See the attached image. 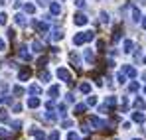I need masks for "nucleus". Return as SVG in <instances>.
Listing matches in <instances>:
<instances>
[{
	"mask_svg": "<svg viewBox=\"0 0 146 140\" xmlns=\"http://www.w3.org/2000/svg\"><path fill=\"white\" fill-rule=\"evenodd\" d=\"M89 122H91L95 128H101V130H105V128L109 126V124H107L103 118H99V117H89Z\"/></svg>",
	"mask_w": 146,
	"mask_h": 140,
	"instance_id": "1",
	"label": "nucleus"
},
{
	"mask_svg": "<svg viewBox=\"0 0 146 140\" xmlns=\"http://www.w3.org/2000/svg\"><path fill=\"white\" fill-rule=\"evenodd\" d=\"M57 77H59L61 81H65V83H69V81H71V73L65 69V67H59V69H57Z\"/></svg>",
	"mask_w": 146,
	"mask_h": 140,
	"instance_id": "2",
	"label": "nucleus"
},
{
	"mask_svg": "<svg viewBox=\"0 0 146 140\" xmlns=\"http://www.w3.org/2000/svg\"><path fill=\"white\" fill-rule=\"evenodd\" d=\"M73 22L77 24V26H85V24L89 22V18H87L85 14H81V12H79V14H75V18H73Z\"/></svg>",
	"mask_w": 146,
	"mask_h": 140,
	"instance_id": "3",
	"label": "nucleus"
},
{
	"mask_svg": "<svg viewBox=\"0 0 146 140\" xmlns=\"http://www.w3.org/2000/svg\"><path fill=\"white\" fill-rule=\"evenodd\" d=\"M83 57H85L87 63H93V61H95V53H93L91 49H83Z\"/></svg>",
	"mask_w": 146,
	"mask_h": 140,
	"instance_id": "4",
	"label": "nucleus"
},
{
	"mask_svg": "<svg viewBox=\"0 0 146 140\" xmlns=\"http://www.w3.org/2000/svg\"><path fill=\"white\" fill-rule=\"evenodd\" d=\"M49 12H51L53 16H57V14H61V6H59L57 2H51V4H49Z\"/></svg>",
	"mask_w": 146,
	"mask_h": 140,
	"instance_id": "5",
	"label": "nucleus"
},
{
	"mask_svg": "<svg viewBox=\"0 0 146 140\" xmlns=\"http://www.w3.org/2000/svg\"><path fill=\"white\" fill-rule=\"evenodd\" d=\"M130 118L134 120V122H144L146 117L142 115V113H130Z\"/></svg>",
	"mask_w": 146,
	"mask_h": 140,
	"instance_id": "6",
	"label": "nucleus"
},
{
	"mask_svg": "<svg viewBox=\"0 0 146 140\" xmlns=\"http://www.w3.org/2000/svg\"><path fill=\"white\" fill-rule=\"evenodd\" d=\"M18 79H20V81H28V79H30V69L24 67V69L18 73Z\"/></svg>",
	"mask_w": 146,
	"mask_h": 140,
	"instance_id": "7",
	"label": "nucleus"
},
{
	"mask_svg": "<svg viewBox=\"0 0 146 140\" xmlns=\"http://www.w3.org/2000/svg\"><path fill=\"white\" fill-rule=\"evenodd\" d=\"M73 44H75V46H81V44H85V32H83V34H77V36L73 38Z\"/></svg>",
	"mask_w": 146,
	"mask_h": 140,
	"instance_id": "8",
	"label": "nucleus"
},
{
	"mask_svg": "<svg viewBox=\"0 0 146 140\" xmlns=\"http://www.w3.org/2000/svg\"><path fill=\"white\" fill-rule=\"evenodd\" d=\"M28 107H30V109L40 107V99H38V97H30V99H28Z\"/></svg>",
	"mask_w": 146,
	"mask_h": 140,
	"instance_id": "9",
	"label": "nucleus"
},
{
	"mask_svg": "<svg viewBox=\"0 0 146 140\" xmlns=\"http://www.w3.org/2000/svg\"><path fill=\"white\" fill-rule=\"evenodd\" d=\"M122 71H124L128 77H136V69H134L132 65H124V67H122Z\"/></svg>",
	"mask_w": 146,
	"mask_h": 140,
	"instance_id": "10",
	"label": "nucleus"
},
{
	"mask_svg": "<svg viewBox=\"0 0 146 140\" xmlns=\"http://www.w3.org/2000/svg\"><path fill=\"white\" fill-rule=\"evenodd\" d=\"M140 10L136 8V6H132V22H140Z\"/></svg>",
	"mask_w": 146,
	"mask_h": 140,
	"instance_id": "11",
	"label": "nucleus"
},
{
	"mask_svg": "<svg viewBox=\"0 0 146 140\" xmlns=\"http://www.w3.org/2000/svg\"><path fill=\"white\" fill-rule=\"evenodd\" d=\"M48 95H49V97H51V99H55V97L59 95V85H53V87H49Z\"/></svg>",
	"mask_w": 146,
	"mask_h": 140,
	"instance_id": "12",
	"label": "nucleus"
},
{
	"mask_svg": "<svg viewBox=\"0 0 146 140\" xmlns=\"http://www.w3.org/2000/svg\"><path fill=\"white\" fill-rule=\"evenodd\" d=\"M18 55H20L22 59H26V61H28V59L32 57V55H30V53L26 51V46H22V47H20V49H18Z\"/></svg>",
	"mask_w": 146,
	"mask_h": 140,
	"instance_id": "13",
	"label": "nucleus"
},
{
	"mask_svg": "<svg viewBox=\"0 0 146 140\" xmlns=\"http://www.w3.org/2000/svg\"><path fill=\"white\" fill-rule=\"evenodd\" d=\"M36 28H38V32H42V34H48V30H49V26H48V24H44V22H38V24H36Z\"/></svg>",
	"mask_w": 146,
	"mask_h": 140,
	"instance_id": "14",
	"label": "nucleus"
},
{
	"mask_svg": "<svg viewBox=\"0 0 146 140\" xmlns=\"http://www.w3.org/2000/svg\"><path fill=\"white\" fill-rule=\"evenodd\" d=\"M122 46H124V51H126V53L134 51V44H132L130 40H124V44H122Z\"/></svg>",
	"mask_w": 146,
	"mask_h": 140,
	"instance_id": "15",
	"label": "nucleus"
},
{
	"mask_svg": "<svg viewBox=\"0 0 146 140\" xmlns=\"http://www.w3.org/2000/svg\"><path fill=\"white\" fill-rule=\"evenodd\" d=\"M79 91L85 93V95H89L91 93V85H89V83H81V85H79Z\"/></svg>",
	"mask_w": 146,
	"mask_h": 140,
	"instance_id": "16",
	"label": "nucleus"
},
{
	"mask_svg": "<svg viewBox=\"0 0 146 140\" xmlns=\"http://www.w3.org/2000/svg\"><path fill=\"white\" fill-rule=\"evenodd\" d=\"M0 103H4V105H10V103H12V97H8L6 93H0Z\"/></svg>",
	"mask_w": 146,
	"mask_h": 140,
	"instance_id": "17",
	"label": "nucleus"
},
{
	"mask_svg": "<svg viewBox=\"0 0 146 140\" xmlns=\"http://www.w3.org/2000/svg\"><path fill=\"white\" fill-rule=\"evenodd\" d=\"M85 111H87V105H81V103L75 105V113H77V115H83Z\"/></svg>",
	"mask_w": 146,
	"mask_h": 140,
	"instance_id": "18",
	"label": "nucleus"
},
{
	"mask_svg": "<svg viewBox=\"0 0 146 140\" xmlns=\"http://www.w3.org/2000/svg\"><path fill=\"white\" fill-rule=\"evenodd\" d=\"M16 24H18V26H26V16L24 14H16Z\"/></svg>",
	"mask_w": 146,
	"mask_h": 140,
	"instance_id": "19",
	"label": "nucleus"
},
{
	"mask_svg": "<svg viewBox=\"0 0 146 140\" xmlns=\"http://www.w3.org/2000/svg\"><path fill=\"white\" fill-rule=\"evenodd\" d=\"M28 93H32V95H40V93H42V89H40L38 85H30V89H28Z\"/></svg>",
	"mask_w": 146,
	"mask_h": 140,
	"instance_id": "20",
	"label": "nucleus"
},
{
	"mask_svg": "<svg viewBox=\"0 0 146 140\" xmlns=\"http://www.w3.org/2000/svg\"><path fill=\"white\" fill-rule=\"evenodd\" d=\"M12 93L16 95V97H20V95H24V89H22L20 85H14V87H12Z\"/></svg>",
	"mask_w": 146,
	"mask_h": 140,
	"instance_id": "21",
	"label": "nucleus"
},
{
	"mask_svg": "<svg viewBox=\"0 0 146 140\" xmlns=\"http://www.w3.org/2000/svg\"><path fill=\"white\" fill-rule=\"evenodd\" d=\"M32 47H34V51H36V53H42V51H44V46H42L40 42H34Z\"/></svg>",
	"mask_w": 146,
	"mask_h": 140,
	"instance_id": "22",
	"label": "nucleus"
},
{
	"mask_svg": "<svg viewBox=\"0 0 146 140\" xmlns=\"http://www.w3.org/2000/svg\"><path fill=\"white\" fill-rule=\"evenodd\" d=\"M40 79H42V81H44V83H48L49 79H51V75H49L48 71H42V73H40Z\"/></svg>",
	"mask_w": 146,
	"mask_h": 140,
	"instance_id": "23",
	"label": "nucleus"
},
{
	"mask_svg": "<svg viewBox=\"0 0 146 140\" xmlns=\"http://www.w3.org/2000/svg\"><path fill=\"white\" fill-rule=\"evenodd\" d=\"M61 38H63V32H61V30H55V32H53V36H51V40H55V42H57V40H61Z\"/></svg>",
	"mask_w": 146,
	"mask_h": 140,
	"instance_id": "24",
	"label": "nucleus"
},
{
	"mask_svg": "<svg viewBox=\"0 0 146 140\" xmlns=\"http://www.w3.org/2000/svg\"><path fill=\"white\" fill-rule=\"evenodd\" d=\"M93 40H95V32H91V30L85 32V42H93Z\"/></svg>",
	"mask_w": 146,
	"mask_h": 140,
	"instance_id": "25",
	"label": "nucleus"
},
{
	"mask_svg": "<svg viewBox=\"0 0 146 140\" xmlns=\"http://www.w3.org/2000/svg\"><path fill=\"white\" fill-rule=\"evenodd\" d=\"M95 105H97V97L89 95V99H87V107H95Z\"/></svg>",
	"mask_w": 146,
	"mask_h": 140,
	"instance_id": "26",
	"label": "nucleus"
},
{
	"mask_svg": "<svg viewBox=\"0 0 146 140\" xmlns=\"http://www.w3.org/2000/svg\"><path fill=\"white\" fill-rule=\"evenodd\" d=\"M24 10H26V12H28V14H34V12H36V6L28 2V4H26V6H24Z\"/></svg>",
	"mask_w": 146,
	"mask_h": 140,
	"instance_id": "27",
	"label": "nucleus"
},
{
	"mask_svg": "<svg viewBox=\"0 0 146 140\" xmlns=\"http://www.w3.org/2000/svg\"><path fill=\"white\" fill-rule=\"evenodd\" d=\"M8 113H6V111H0V120H2V122H8Z\"/></svg>",
	"mask_w": 146,
	"mask_h": 140,
	"instance_id": "28",
	"label": "nucleus"
},
{
	"mask_svg": "<svg viewBox=\"0 0 146 140\" xmlns=\"http://www.w3.org/2000/svg\"><path fill=\"white\" fill-rule=\"evenodd\" d=\"M34 136H36V140H46V136H44V132H42L40 128L36 130V134H34Z\"/></svg>",
	"mask_w": 146,
	"mask_h": 140,
	"instance_id": "29",
	"label": "nucleus"
},
{
	"mask_svg": "<svg viewBox=\"0 0 146 140\" xmlns=\"http://www.w3.org/2000/svg\"><path fill=\"white\" fill-rule=\"evenodd\" d=\"M128 89H130V93H136V91H138V83H136V81H132Z\"/></svg>",
	"mask_w": 146,
	"mask_h": 140,
	"instance_id": "30",
	"label": "nucleus"
},
{
	"mask_svg": "<svg viewBox=\"0 0 146 140\" xmlns=\"http://www.w3.org/2000/svg\"><path fill=\"white\" fill-rule=\"evenodd\" d=\"M113 105H117V97H109L107 99V107H113Z\"/></svg>",
	"mask_w": 146,
	"mask_h": 140,
	"instance_id": "31",
	"label": "nucleus"
},
{
	"mask_svg": "<svg viewBox=\"0 0 146 140\" xmlns=\"http://www.w3.org/2000/svg\"><path fill=\"white\" fill-rule=\"evenodd\" d=\"M10 136V130H6V128H0V138H8Z\"/></svg>",
	"mask_w": 146,
	"mask_h": 140,
	"instance_id": "32",
	"label": "nucleus"
},
{
	"mask_svg": "<svg viewBox=\"0 0 146 140\" xmlns=\"http://www.w3.org/2000/svg\"><path fill=\"white\" fill-rule=\"evenodd\" d=\"M134 107H136V109H142V107H144V101H142V99H136V101H134Z\"/></svg>",
	"mask_w": 146,
	"mask_h": 140,
	"instance_id": "33",
	"label": "nucleus"
},
{
	"mask_svg": "<svg viewBox=\"0 0 146 140\" xmlns=\"http://www.w3.org/2000/svg\"><path fill=\"white\" fill-rule=\"evenodd\" d=\"M101 20H103V24H109V14L107 12H101Z\"/></svg>",
	"mask_w": 146,
	"mask_h": 140,
	"instance_id": "34",
	"label": "nucleus"
},
{
	"mask_svg": "<svg viewBox=\"0 0 146 140\" xmlns=\"http://www.w3.org/2000/svg\"><path fill=\"white\" fill-rule=\"evenodd\" d=\"M6 20H8V16H6L4 12H0V26H4V24H6Z\"/></svg>",
	"mask_w": 146,
	"mask_h": 140,
	"instance_id": "35",
	"label": "nucleus"
},
{
	"mask_svg": "<svg viewBox=\"0 0 146 140\" xmlns=\"http://www.w3.org/2000/svg\"><path fill=\"white\" fill-rule=\"evenodd\" d=\"M49 140H59V132H57V130H53V132L49 134Z\"/></svg>",
	"mask_w": 146,
	"mask_h": 140,
	"instance_id": "36",
	"label": "nucleus"
},
{
	"mask_svg": "<svg viewBox=\"0 0 146 140\" xmlns=\"http://www.w3.org/2000/svg\"><path fill=\"white\" fill-rule=\"evenodd\" d=\"M113 42H115V44H119V42H121V32L113 34Z\"/></svg>",
	"mask_w": 146,
	"mask_h": 140,
	"instance_id": "37",
	"label": "nucleus"
},
{
	"mask_svg": "<svg viewBox=\"0 0 146 140\" xmlns=\"http://www.w3.org/2000/svg\"><path fill=\"white\" fill-rule=\"evenodd\" d=\"M12 126H14V130H20V128H22V122H20V120H14Z\"/></svg>",
	"mask_w": 146,
	"mask_h": 140,
	"instance_id": "38",
	"label": "nucleus"
},
{
	"mask_svg": "<svg viewBox=\"0 0 146 140\" xmlns=\"http://www.w3.org/2000/svg\"><path fill=\"white\" fill-rule=\"evenodd\" d=\"M67 140H79V136L75 132H67Z\"/></svg>",
	"mask_w": 146,
	"mask_h": 140,
	"instance_id": "39",
	"label": "nucleus"
},
{
	"mask_svg": "<svg viewBox=\"0 0 146 140\" xmlns=\"http://www.w3.org/2000/svg\"><path fill=\"white\" fill-rule=\"evenodd\" d=\"M117 79H119V83H126V79H124V75H122V73H119V77H117Z\"/></svg>",
	"mask_w": 146,
	"mask_h": 140,
	"instance_id": "40",
	"label": "nucleus"
},
{
	"mask_svg": "<svg viewBox=\"0 0 146 140\" xmlns=\"http://www.w3.org/2000/svg\"><path fill=\"white\" fill-rule=\"evenodd\" d=\"M63 126H65V128H69V126H73V120H63Z\"/></svg>",
	"mask_w": 146,
	"mask_h": 140,
	"instance_id": "41",
	"label": "nucleus"
},
{
	"mask_svg": "<svg viewBox=\"0 0 146 140\" xmlns=\"http://www.w3.org/2000/svg\"><path fill=\"white\" fill-rule=\"evenodd\" d=\"M4 49H6V42L0 38V51H4Z\"/></svg>",
	"mask_w": 146,
	"mask_h": 140,
	"instance_id": "42",
	"label": "nucleus"
},
{
	"mask_svg": "<svg viewBox=\"0 0 146 140\" xmlns=\"http://www.w3.org/2000/svg\"><path fill=\"white\" fill-rule=\"evenodd\" d=\"M20 111H22V105L16 103V105H14V113H20Z\"/></svg>",
	"mask_w": 146,
	"mask_h": 140,
	"instance_id": "43",
	"label": "nucleus"
},
{
	"mask_svg": "<svg viewBox=\"0 0 146 140\" xmlns=\"http://www.w3.org/2000/svg\"><path fill=\"white\" fill-rule=\"evenodd\" d=\"M75 4H77V6L81 8V6H85V0H75Z\"/></svg>",
	"mask_w": 146,
	"mask_h": 140,
	"instance_id": "44",
	"label": "nucleus"
},
{
	"mask_svg": "<svg viewBox=\"0 0 146 140\" xmlns=\"http://www.w3.org/2000/svg\"><path fill=\"white\" fill-rule=\"evenodd\" d=\"M38 4H40V6H46V4H48V0H38Z\"/></svg>",
	"mask_w": 146,
	"mask_h": 140,
	"instance_id": "45",
	"label": "nucleus"
},
{
	"mask_svg": "<svg viewBox=\"0 0 146 140\" xmlns=\"http://www.w3.org/2000/svg\"><path fill=\"white\" fill-rule=\"evenodd\" d=\"M142 28H144V30H146V18H144V20H142Z\"/></svg>",
	"mask_w": 146,
	"mask_h": 140,
	"instance_id": "46",
	"label": "nucleus"
},
{
	"mask_svg": "<svg viewBox=\"0 0 146 140\" xmlns=\"http://www.w3.org/2000/svg\"><path fill=\"white\" fill-rule=\"evenodd\" d=\"M142 79H144V81H146V71H144V73H142Z\"/></svg>",
	"mask_w": 146,
	"mask_h": 140,
	"instance_id": "47",
	"label": "nucleus"
},
{
	"mask_svg": "<svg viewBox=\"0 0 146 140\" xmlns=\"http://www.w3.org/2000/svg\"><path fill=\"white\" fill-rule=\"evenodd\" d=\"M4 2H6V0H0V6H2V4H4Z\"/></svg>",
	"mask_w": 146,
	"mask_h": 140,
	"instance_id": "48",
	"label": "nucleus"
},
{
	"mask_svg": "<svg viewBox=\"0 0 146 140\" xmlns=\"http://www.w3.org/2000/svg\"><path fill=\"white\" fill-rule=\"evenodd\" d=\"M142 91H144V95H146V85H144V89H142Z\"/></svg>",
	"mask_w": 146,
	"mask_h": 140,
	"instance_id": "49",
	"label": "nucleus"
},
{
	"mask_svg": "<svg viewBox=\"0 0 146 140\" xmlns=\"http://www.w3.org/2000/svg\"><path fill=\"white\" fill-rule=\"evenodd\" d=\"M144 63H146V55H144Z\"/></svg>",
	"mask_w": 146,
	"mask_h": 140,
	"instance_id": "50",
	"label": "nucleus"
},
{
	"mask_svg": "<svg viewBox=\"0 0 146 140\" xmlns=\"http://www.w3.org/2000/svg\"><path fill=\"white\" fill-rule=\"evenodd\" d=\"M132 140H140V138H132Z\"/></svg>",
	"mask_w": 146,
	"mask_h": 140,
	"instance_id": "51",
	"label": "nucleus"
},
{
	"mask_svg": "<svg viewBox=\"0 0 146 140\" xmlns=\"http://www.w3.org/2000/svg\"><path fill=\"white\" fill-rule=\"evenodd\" d=\"M140 2H146V0H140Z\"/></svg>",
	"mask_w": 146,
	"mask_h": 140,
	"instance_id": "52",
	"label": "nucleus"
}]
</instances>
